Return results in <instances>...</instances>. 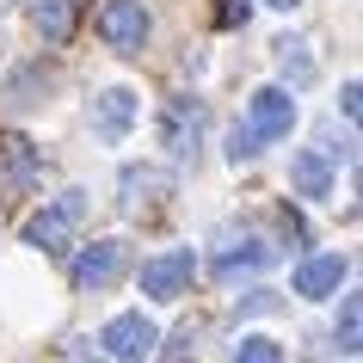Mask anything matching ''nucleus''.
<instances>
[{"label": "nucleus", "instance_id": "dca6fc26", "mask_svg": "<svg viewBox=\"0 0 363 363\" xmlns=\"http://www.w3.org/2000/svg\"><path fill=\"white\" fill-rule=\"evenodd\" d=\"M357 339H363V302L345 296L339 302V351H357Z\"/></svg>", "mask_w": 363, "mask_h": 363}, {"label": "nucleus", "instance_id": "f8f14e48", "mask_svg": "<svg viewBox=\"0 0 363 363\" xmlns=\"http://www.w3.org/2000/svg\"><path fill=\"white\" fill-rule=\"evenodd\" d=\"M80 19V0H31V25L43 31V43H68Z\"/></svg>", "mask_w": 363, "mask_h": 363}, {"label": "nucleus", "instance_id": "6ab92c4d", "mask_svg": "<svg viewBox=\"0 0 363 363\" xmlns=\"http://www.w3.org/2000/svg\"><path fill=\"white\" fill-rule=\"evenodd\" d=\"M252 154H259V142L247 135V123H234V135H228V160L240 167V160H252Z\"/></svg>", "mask_w": 363, "mask_h": 363}, {"label": "nucleus", "instance_id": "0eeeda50", "mask_svg": "<svg viewBox=\"0 0 363 363\" xmlns=\"http://www.w3.org/2000/svg\"><path fill=\"white\" fill-rule=\"evenodd\" d=\"M191 271H197V252H191V247L160 252V259H148V265H142V296H154V302H172L179 289L191 284Z\"/></svg>", "mask_w": 363, "mask_h": 363}, {"label": "nucleus", "instance_id": "9d476101", "mask_svg": "<svg viewBox=\"0 0 363 363\" xmlns=\"http://www.w3.org/2000/svg\"><path fill=\"white\" fill-rule=\"evenodd\" d=\"M345 252H320V259H302L296 265V296H308V302H326L333 289L345 284Z\"/></svg>", "mask_w": 363, "mask_h": 363}, {"label": "nucleus", "instance_id": "f3484780", "mask_svg": "<svg viewBox=\"0 0 363 363\" xmlns=\"http://www.w3.org/2000/svg\"><path fill=\"white\" fill-rule=\"evenodd\" d=\"M228 363H284V345H271V339H240V351H234Z\"/></svg>", "mask_w": 363, "mask_h": 363}, {"label": "nucleus", "instance_id": "aec40b11", "mask_svg": "<svg viewBox=\"0 0 363 363\" xmlns=\"http://www.w3.org/2000/svg\"><path fill=\"white\" fill-rule=\"evenodd\" d=\"M339 111H345V117H357V80H345V93H339Z\"/></svg>", "mask_w": 363, "mask_h": 363}, {"label": "nucleus", "instance_id": "9b49d317", "mask_svg": "<svg viewBox=\"0 0 363 363\" xmlns=\"http://www.w3.org/2000/svg\"><path fill=\"white\" fill-rule=\"evenodd\" d=\"M289 185H296V197H308V203L333 197V167H326V154L320 148H302L296 160H289Z\"/></svg>", "mask_w": 363, "mask_h": 363}, {"label": "nucleus", "instance_id": "20e7f679", "mask_svg": "<svg viewBox=\"0 0 363 363\" xmlns=\"http://www.w3.org/2000/svg\"><path fill=\"white\" fill-rule=\"evenodd\" d=\"M123 271H130V247H123V240H93V247H80V259H74V284L86 289V296H99V289H111Z\"/></svg>", "mask_w": 363, "mask_h": 363}, {"label": "nucleus", "instance_id": "1a4fd4ad", "mask_svg": "<svg viewBox=\"0 0 363 363\" xmlns=\"http://www.w3.org/2000/svg\"><path fill=\"white\" fill-rule=\"evenodd\" d=\"M135 111H142V105H135L130 86H105V93L93 99V135L99 142H123V135L135 130Z\"/></svg>", "mask_w": 363, "mask_h": 363}, {"label": "nucleus", "instance_id": "4be33fe9", "mask_svg": "<svg viewBox=\"0 0 363 363\" xmlns=\"http://www.w3.org/2000/svg\"><path fill=\"white\" fill-rule=\"evenodd\" d=\"M80 363H99V357H80Z\"/></svg>", "mask_w": 363, "mask_h": 363}, {"label": "nucleus", "instance_id": "a211bd4d", "mask_svg": "<svg viewBox=\"0 0 363 363\" xmlns=\"http://www.w3.org/2000/svg\"><path fill=\"white\" fill-rule=\"evenodd\" d=\"M277 289H247V296H240V314H277Z\"/></svg>", "mask_w": 363, "mask_h": 363}, {"label": "nucleus", "instance_id": "f03ea898", "mask_svg": "<svg viewBox=\"0 0 363 363\" xmlns=\"http://www.w3.org/2000/svg\"><path fill=\"white\" fill-rule=\"evenodd\" d=\"M148 31H154V19H148L142 0H105L99 6V38L111 43L117 56H142L148 50Z\"/></svg>", "mask_w": 363, "mask_h": 363}, {"label": "nucleus", "instance_id": "4468645a", "mask_svg": "<svg viewBox=\"0 0 363 363\" xmlns=\"http://www.w3.org/2000/svg\"><path fill=\"white\" fill-rule=\"evenodd\" d=\"M271 265V247H259V240H234V247L216 252V277L222 284H234V277H247V271Z\"/></svg>", "mask_w": 363, "mask_h": 363}, {"label": "nucleus", "instance_id": "ddd939ff", "mask_svg": "<svg viewBox=\"0 0 363 363\" xmlns=\"http://www.w3.org/2000/svg\"><path fill=\"white\" fill-rule=\"evenodd\" d=\"M38 172H43V154L31 142H19V135L0 142V185H31Z\"/></svg>", "mask_w": 363, "mask_h": 363}, {"label": "nucleus", "instance_id": "412c9836", "mask_svg": "<svg viewBox=\"0 0 363 363\" xmlns=\"http://www.w3.org/2000/svg\"><path fill=\"white\" fill-rule=\"evenodd\" d=\"M265 6H277V13H296V6H302V0H265Z\"/></svg>", "mask_w": 363, "mask_h": 363}, {"label": "nucleus", "instance_id": "423d86ee", "mask_svg": "<svg viewBox=\"0 0 363 363\" xmlns=\"http://www.w3.org/2000/svg\"><path fill=\"white\" fill-rule=\"evenodd\" d=\"M160 197H172V172L167 167H148V160H142V167H123V172H117V203H123L130 216L154 210Z\"/></svg>", "mask_w": 363, "mask_h": 363}, {"label": "nucleus", "instance_id": "6e6552de", "mask_svg": "<svg viewBox=\"0 0 363 363\" xmlns=\"http://www.w3.org/2000/svg\"><path fill=\"white\" fill-rule=\"evenodd\" d=\"M160 142H167L179 160H191L197 142H203V105H191V99H167V111H160Z\"/></svg>", "mask_w": 363, "mask_h": 363}, {"label": "nucleus", "instance_id": "7ed1b4c3", "mask_svg": "<svg viewBox=\"0 0 363 363\" xmlns=\"http://www.w3.org/2000/svg\"><path fill=\"white\" fill-rule=\"evenodd\" d=\"M289 130H296V99H289V86H259L247 99V135L265 148V142H284Z\"/></svg>", "mask_w": 363, "mask_h": 363}, {"label": "nucleus", "instance_id": "f257e3e1", "mask_svg": "<svg viewBox=\"0 0 363 363\" xmlns=\"http://www.w3.org/2000/svg\"><path fill=\"white\" fill-rule=\"evenodd\" d=\"M86 222V191H62L56 203H43L31 222H25V240L38 252H62L68 240H74V228Z\"/></svg>", "mask_w": 363, "mask_h": 363}, {"label": "nucleus", "instance_id": "2eb2a0df", "mask_svg": "<svg viewBox=\"0 0 363 363\" xmlns=\"http://www.w3.org/2000/svg\"><path fill=\"white\" fill-rule=\"evenodd\" d=\"M277 68H284L289 86H308V80H314V56H308V43L302 38H284V43H277Z\"/></svg>", "mask_w": 363, "mask_h": 363}, {"label": "nucleus", "instance_id": "39448f33", "mask_svg": "<svg viewBox=\"0 0 363 363\" xmlns=\"http://www.w3.org/2000/svg\"><path fill=\"white\" fill-rule=\"evenodd\" d=\"M105 351H111V363H148L154 345H160V326L148 320V314H117L111 326H105Z\"/></svg>", "mask_w": 363, "mask_h": 363}]
</instances>
